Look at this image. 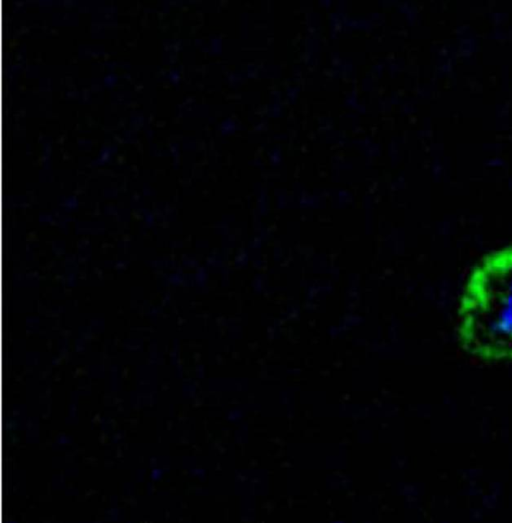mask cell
Segmentation results:
<instances>
[{
  "label": "cell",
  "mask_w": 512,
  "mask_h": 523,
  "mask_svg": "<svg viewBox=\"0 0 512 523\" xmlns=\"http://www.w3.org/2000/svg\"><path fill=\"white\" fill-rule=\"evenodd\" d=\"M456 332L471 357L512 360V246L491 251L470 272L458 303Z\"/></svg>",
  "instance_id": "obj_1"
}]
</instances>
